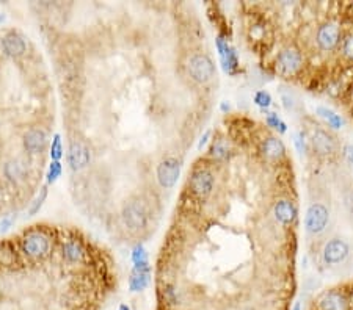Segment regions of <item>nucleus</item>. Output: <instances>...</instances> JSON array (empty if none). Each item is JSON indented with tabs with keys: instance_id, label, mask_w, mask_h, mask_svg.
<instances>
[{
	"instance_id": "9d476101",
	"label": "nucleus",
	"mask_w": 353,
	"mask_h": 310,
	"mask_svg": "<svg viewBox=\"0 0 353 310\" xmlns=\"http://www.w3.org/2000/svg\"><path fill=\"white\" fill-rule=\"evenodd\" d=\"M124 219L131 229H143L146 226V215L140 204L134 202L124 210Z\"/></svg>"
},
{
	"instance_id": "f704fd0d",
	"label": "nucleus",
	"mask_w": 353,
	"mask_h": 310,
	"mask_svg": "<svg viewBox=\"0 0 353 310\" xmlns=\"http://www.w3.org/2000/svg\"><path fill=\"white\" fill-rule=\"evenodd\" d=\"M118 310H131V308H129V307H127V305H126V304H121V305H120V308H118Z\"/></svg>"
},
{
	"instance_id": "f03ea898",
	"label": "nucleus",
	"mask_w": 353,
	"mask_h": 310,
	"mask_svg": "<svg viewBox=\"0 0 353 310\" xmlns=\"http://www.w3.org/2000/svg\"><path fill=\"white\" fill-rule=\"evenodd\" d=\"M327 223H328V210L322 204H312L308 208L306 219H304L306 231L309 234H319L325 229Z\"/></svg>"
},
{
	"instance_id": "72a5a7b5",
	"label": "nucleus",
	"mask_w": 353,
	"mask_h": 310,
	"mask_svg": "<svg viewBox=\"0 0 353 310\" xmlns=\"http://www.w3.org/2000/svg\"><path fill=\"white\" fill-rule=\"evenodd\" d=\"M209 137H211V132H206L204 134V137L200 140V143H198V149L201 151L203 148H204V146H206V143H207V140H209Z\"/></svg>"
},
{
	"instance_id": "39448f33",
	"label": "nucleus",
	"mask_w": 353,
	"mask_h": 310,
	"mask_svg": "<svg viewBox=\"0 0 353 310\" xmlns=\"http://www.w3.org/2000/svg\"><path fill=\"white\" fill-rule=\"evenodd\" d=\"M347 255H348V246H347V243L342 241L341 238H334V240L328 241L325 249H324V260L328 265L341 263Z\"/></svg>"
},
{
	"instance_id": "412c9836",
	"label": "nucleus",
	"mask_w": 353,
	"mask_h": 310,
	"mask_svg": "<svg viewBox=\"0 0 353 310\" xmlns=\"http://www.w3.org/2000/svg\"><path fill=\"white\" fill-rule=\"evenodd\" d=\"M65 255L71 260V262H77V260L82 258L84 251H82V248H80L75 241H71V243L65 244Z\"/></svg>"
},
{
	"instance_id": "aec40b11",
	"label": "nucleus",
	"mask_w": 353,
	"mask_h": 310,
	"mask_svg": "<svg viewBox=\"0 0 353 310\" xmlns=\"http://www.w3.org/2000/svg\"><path fill=\"white\" fill-rule=\"evenodd\" d=\"M228 152H229V148H228V144L224 143L223 140H218L212 144V148H211V155L215 157L217 160H223V158H226L228 157Z\"/></svg>"
},
{
	"instance_id": "2eb2a0df",
	"label": "nucleus",
	"mask_w": 353,
	"mask_h": 310,
	"mask_svg": "<svg viewBox=\"0 0 353 310\" xmlns=\"http://www.w3.org/2000/svg\"><path fill=\"white\" fill-rule=\"evenodd\" d=\"M24 144L28 152H40L43 151V148L46 146V135L43 130H30V132L25 135Z\"/></svg>"
},
{
	"instance_id": "f3484780",
	"label": "nucleus",
	"mask_w": 353,
	"mask_h": 310,
	"mask_svg": "<svg viewBox=\"0 0 353 310\" xmlns=\"http://www.w3.org/2000/svg\"><path fill=\"white\" fill-rule=\"evenodd\" d=\"M284 144L278 138H268L262 144V154L270 160H278L284 155Z\"/></svg>"
},
{
	"instance_id": "a211bd4d",
	"label": "nucleus",
	"mask_w": 353,
	"mask_h": 310,
	"mask_svg": "<svg viewBox=\"0 0 353 310\" xmlns=\"http://www.w3.org/2000/svg\"><path fill=\"white\" fill-rule=\"evenodd\" d=\"M4 49L10 55H21L25 51V42L19 35L10 33L4 39Z\"/></svg>"
},
{
	"instance_id": "473e14b6",
	"label": "nucleus",
	"mask_w": 353,
	"mask_h": 310,
	"mask_svg": "<svg viewBox=\"0 0 353 310\" xmlns=\"http://www.w3.org/2000/svg\"><path fill=\"white\" fill-rule=\"evenodd\" d=\"M295 144H297V149H298L300 152H303V151H304V141H303V135H297V137H295Z\"/></svg>"
},
{
	"instance_id": "20e7f679",
	"label": "nucleus",
	"mask_w": 353,
	"mask_h": 310,
	"mask_svg": "<svg viewBox=\"0 0 353 310\" xmlns=\"http://www.w3.org/2000/svg\"><path fill=\"white\" fill-rule=\"evenodd\" d=\"M179 163L176 161L174 158H167L159 165L157 168V179H159V184L165 187V188H171L176 181L179 179Z\"/></svg>"
},
{
	"instance_id": "f8f14e48",
	"label": "nucleus",
	"mask_w": 353,
	"mask_h": 310,
	"mask_svg": "<svg viewBox=\"0 0 353 310\" xmlns=\"http://www.w3.org/2000/svg\"><path fill=\"white\" fill-rule=\"evenodd\" d=\"M90 161V152L85 146L80 143H74L69 149V163L72 169H80L87 166V163Z\"/></svg>"
},
{
	"instance_id": "6e6552de",
	"label": "nucleus",
	"mask_w": 353,
	"mask_h": 310,
	"mask_svg": "<svg viewBox=\"0 0 353 310\" xmlns=\"http://www.w3.org/2000/svg\"><path fill=\"white\" fill-rule=\"evenodd\" d=\"M212 187H214V177L207 171H203V169L197 171V172H193V175H191V179H190L191 191L198 196H201V198L209 194L212 191Z\"/></svg>"
},
{
	"instance_id": "dca6fc26",
	"label": "nucleus",
	"mask_w": 353,
	"mask_h": 310,
	"mask_svg": "<svg viewBox=\"0 0 353 310\" xmlns=\"http://www.w3.org/2000/svg\"><path fill=\"white\" fill-rule=\"evenodd\" d=\"M319 305H320V310H345L347 302L341 293L333 291V293H327V295L320 299Z\"/></svg>"
},
{
	"instance_id": "e433bc0d",
	"label": "nucleus",
	"mask_w": 353,
	"mask_h": 310,
	"mask_svg": "<svg viewBox=\"0 0 353 310\" xmlns=\"http://www.w3.org/2000/svg\"><path fill=\"white\" fill-rule=\"evenodd\" d=\"M221 110H224V111H226V110H229V105H226V104H223V105H221Z\"/></svg>"
},
{
	"instance_id": "c85d7f7f",
	"label": "nucleus",
	"mask_w": 353,
	"mask_h": 310,
	"mask_svg": "<svg viewBox=\"0 0 353 310\" xmlns=\"http://www.w3.org/2000/svg\"><path fill=\"white\" fill-rule=\"evenodd\" d=\"M7 174L11 177V179H18V177H22V169L21 166L18 165V163H10V165L7 166Z\"/></svg>"
},
{
	"instance_id": "cd10ccee",
	"label": "nucleus",
	"mask_w": 353,
	"mask_h": 310,
	"mask_svg": "<svg viewBox=\"0 0 353 310\" xmlns=\"http://www.w3.org/2000/svg\"><path fill=\"white\" fill-rule=\"evenodd\" d=\"M281 101L286 110H294L295 108V99L291 93H281Z\"/></svg>"
},
{
	"instance_id": "1a4fd4ad",
	"label": "nucleus",
	"mask_w": 353,
	"mask_h": 310,
	"mask_svg": "<svg viewBox=\"0 0 353 310\" xmlns=\"http://www.w3.org/2000/svg\"><path fill=\"white\" fill-rule=\"evenodd\" d=\"M217 47H218V54H220V58L223 63V69L229 74H234L236 68L239 66V58H237L236 51L231 46H228V42L223 38L217 39Z\"/></svg>"
},
{
	"instance_id": "4468645a",
	"label": "nucleus",
	"mask_w": 353,
	"mask_h": 310,
	"mask_svg": "<svg viewBox=\"0 0 353 310\" xmlns=\"http://www.w3.org/2000/svg\"><path fill=\"white\" fill-rule=\"evenodd\" d=\"M275 216L281 224H292L297 218V208L292 202L289 201H280L275 205Z\"/></svg>"
},
{
	"instance_id": "a878e982",
	"label": "nucleus",
	"mask_w": 353,
	"mask_h": 310,
	"mask_svg": "<svg viewBox=\"0 0 353 310\" xmlns=\"http://www.w3.org/2000/svg\"><path fill=\"white\" fill-rule=\"evenodd\" d=\"M63 155V146H61V140H60V135H55L54 137V141H52V148H51V157L54 161H58Z\"/></svg>"
},
{
	"instance_id": "f257e3e1",
	"label": "nucleus",
	"mask_w": 353,
	"mask_h": 310,
	"mask_svg": "<svg viewBox=\"0 0 353 310\" xmlns=\"http://www.w3.org/2000/svg\"><path fill=\"white\" fill-rule=\"evenodd\" d=\"M214 63L206 55H193L188 61V72L191 78L200 81V83L209 81L214 75Z\"/></svg>"
},
{
	"instance_id": "6ab92c4d",
	"label": "nucleus",
	"mask_w": 353,
	"mask_h": 310,
	"mask_svg": "<svg viewBox=\"0 0 353 310\" xmlns=\"http://www.w3.org/2000/svg\"><path fill=\"white\" fill-rule=\"evenodd\" d=\"M317 115H320L322 116L333 128H341L342 127V124H344V121H342V118L339 116V115H336V113L333 111V110H330V108H325V107H319L317 108Z\"/></svg>"
},
{
	"instance_id": "9b49d317",
	"label": "nucleus",
	"mask_w": 353,
	"mask_h": 310,
	"mask_svg": "<svg viewBox=\"0 0 353 310\" xmlns=\"http://www.w3.org/2000/svg\"><path fill=\"white\" fill-rule=\"evenodd\" d=\"M149 284V267L146 265H140L134 268V273L129 279V287L132 291H141L148 287Z\"/></svg>"
},
{
	"instance_id": "393cba45",
	"label": "nucleus",
	"mask_w": 353,
	"mask_h": 310,
	"mask_svg": "<svg viewBox=\"0 0 353 310\" xmlns=\"http://www.w3.org/2000/svg\"><path fill=\"white\" fill-rule=\"evenodd\" d=\"M60 175H61V165H60V161H52L51 166H49V171H47V182L54 184Z\"/></svg>"
},
{
	"instance_id": "7ed1b4c3",
	"label": "nucleus",
	"mask_w": 353,
	"mask_h": 310,
	"mask_svg": "<svg viewBox=\"0 0 353 310\" xmlns=\"http://www.w3.org/2000/svg\"><path fill=\"white\" fill-rule=\"evenodd\" d=\"M277 66L278 71L283 75H292L301 68V55L297 49H284L283 52H280L278 60H277Z\"/></svg>"
},
{
	"instance_id": "2f4dec72",
	"label": "nucleus",
	"mask_w": 353,
	"mask_h": 310,
	"mask_svg": "<svg viewBox=\"0 0 353 310\" xmlns=\"http://www.w3.org/2000/svg\"><path fill=\"white\" fill-rule=\"evenodd\" d=\"M13 224V218H5L2 223H0V231L5 232L7 229H10V226Z\"/></svg>"
},
{
	"instance_id": "423d86ee",
	"label": "nucleus",
	"mask_w": 353,
	"mask_h": 310,
	"mask_svg": "<svg viewBox=\"0 0 353 310\" xmlns=\"http://www.w3.org/2000/svg\"><path fill=\"white\" fill-rule=\"evenodd\" d=\"M339 27L336 24H325L319 28L317 31V44L320 46V49H324V51H333V49L338 46L339 42Z\"/></svg>"
},
{
	"instance_id": "0eeeda50",
	"label": "nucleus",
	"mask_w": 353,
	"mask_h": 310,
	"mask_svg": "<svg viewBox=\"0 0 353 310\" xmlns=\"http://www.w3.org/2000/svg\"><path fill=\"white\" fill-rule=\"evenodd\" d=\"M49 249V240L41 232L28 234L24 240V251L30 257H43Z\"/></svg>"
},
{
	"instance_id": "ddd939ff",
	"label": "nucleus",
	"mask_w": 353,
	"mask_h": 310,
	"mask_svg": "<svg viewBox=\"0 0 353 310\" xmlns=\"http://www.w3.org/2000/svg\"><path fill=\"white\" fill-rule=\"evenodd\" d=\"M312 146L316 152L320 155H330L331 152H334V141L324 130H317L312 135Z\"/></svg>"
},
{
	"instance_id": "b1692460",
	"label": "nucleus",
	"mask_w": 353,
	"mask_h": 310,
	"mask_svg": "<svg viewBox=\"0 0 353 310\" xmlns=\"http://www.w3.org/2000/svg\"><path fill=\"white\" fill-rule=\"evenodd\" d=\"M254 104H258L262 110L271 105V96L267 91H258L254 94Z\"/></svg>"
},
{
	"instance_id": "c9c22d12",
	"label": "nucleus",
	"mask_w": 353,
	"mask_h": 310,
	"mask_svg": "<svg viewBox=\"0 0 353 310\" xmlns=\"http://www.w3.org/2000/svg\"><path fill=\"white\" fill-rule=\"evenodd\" d=\"M292 310H301V305H300V302H297L295 305H294V308Z\"/></svg>"
},
{
	"instance_id": "5701e85b",
	"label": "nucleus",
	"mask_w": 353,
	"mask_h": 310,
	"mask_svg": "<svg viewBox=\"0 0 353 310\" xmlns=\"http://www.w3.org/2000/svg\"><path fill=\"white\" fill-rule=\"evenodd\" d=\"M267 124H268L270 127L277 128L280 134H284V132H286V124L278 118L277 113H267Z\"/></svg>"
},
{
	"instance_id": "bb28decb",
	"label": "nucleus",
	"mask_w": 353,
	"mask_h": 310,
	"mask_svg": "<svg viewBox=\"0 0 353 310\" xmlns=\"http://www.w3.org/2000/svg\"><path fill=\"white\" fill-rule=\"evenodd\" d=\"M46 196H47V190H46V188H41V194H40L38 198L35 199L33 205H31V207H30V210H28V213H30V215L38 213L40 208H41V205H43V202H44V199H46Z\"/></svg>"
},
{
	"instance_id": "c756f323",
	"label": "nucleus",
	"mask_w": 353,
	"mask_h": 310,
	"mask_svg": "<svg viewBox=\"0 0 353 310\" xmlns=\"http://www.w3.org/2000/svg\"><path fill=\"white\" fill-rule=\"evenodd\" d=\"M342 51H344V55H345V57L353 58V35H350V36L344 41Z\"/></svg>"
},
{
	"instance_id": "4be33fe9",
	"label": "nucleus",
	"mask_w": 353,
	"mask_h": 310,
	"mask_svg": "<svg viewBox=\"0 0 353 310\" xmlns=\"http://www.w3.org/2000/svg\"><path fill=\"white\" fill-rule=\"evenodd\" d=\"M132 262L135 263V267L146 265V263H148L146 249H144V248L141 246V244H137V246L134 248V251H132Z\"/></svg>"
},
{
	"instance_id": "7c9ffc66",
	"label": "nucleus",
	"mask_w": 353,
	"mask_h": 310,
	"mask_svg": "<svg viewBox=\"0 0 353 310\" xmlns=\"http://www.w3.org/2000/svg\"><path fill=\"white\" fill-rule=\"evenodd\" d=\"M344 155H345V158L353 165V144H347V146H345V148H344Z\"/></svg>"
}]
</instances>
